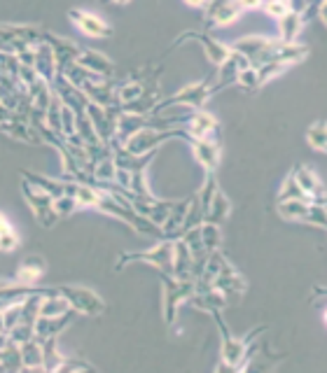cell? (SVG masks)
Returning <instances> with one entry per match:
<instances>
[{
	"label": "cell",
	"instance_id": "f1b7e54d",
	"mask_svg": "<svg viewBox=\"0 0 327 373\" xmlns=\"http://www.w3.org/2000/svg\"><path fill=\"white\" fill-rule=\"evenodd\" d=\"M94 371V367L87 362H82V359H61L54 367V371Z\"/></svg>",
	"mask_w": 327,
	"mask_h": 373
},
{
	"label": "cell",
	"instance_id": "484cf974",
	"mask_svg": "<svg viewBox=\"0 0 327 373\" xmlns=\"http://www.w3.org/2000/svg\"><path fill=\"white\" fill-rule=\"evenodd\" d=\"M262 10H264L266 14H269L271 19L279 21L281 16H285V14H288V12L292 10V7H290L288 0H264V3H262Z\"/></svg>",
	"mask_w": 327,
	"mask_h": 373
},
{
	"label": "cell",
	"instance_id": "7402d4cb",
	"mask_svg": "<svg viewBox=\"0 0 327 373\" xmlns=\"http://www.w3.org/2000/svg\"><path fill=\"white\" fill-rule=\"evenodd\" d=\"M24 180H28L31 184H36L38 189H43L45 194H49L52 199L61 196L68 189V184L63 182H56V180H49V177H43V175H36V173H24Z\"/></svg>",
	"mask_w": 327,
	"mask_h": 373
},
{
	"label": "cell",
	"instance_id": "836d02e7",
	"mask_svg": "<svg viewBox=\"0 0 327 373\" xmlns=\"http://www.w3.org/2000/svg\"><path fill=\"white\" fill-rule=\"evenodd\" d=\"M0 334H5V325H3V310H0Z\"/></svg>",
	"mask_w": 327,
	"mask_h": 373
},
{
	"label": "cell",
	"instance_id": "277c9868",
	"mask_svg": "<svg viewBox=\"0 0 327 373\" xmlns=\"http://www.w3.org/2000/svg\"><path fill=\"white\" fill-rule=\"evenodd\" d=\"M211 80H201V82H194V84H187V87H182L175 96L171 98H166L162 100V103H157L152 112H162V110L166 107H173L175 103H180V105H185L190 110H201L206 105V100L213 96L211 93V84H208Z\"/></svg>",
	"mask_w": 327,
	"mask_h": 373
},
{
	"label": "cell",
	"instance_id": "e0dca14e",
	"mask_svg": "<svg viewBox=\"0 0 327 373\" xmlns=\"http://www.w3.org/2000/svg\"><path fill=\"white\" fill-rule=\"evenodd\" d=\"M47 264L43 257H26L21 261V266L16 268L14 273V283H21V285H36L40 278L45 275Z\"/></svg>",
	"mask_w": 327,
	"mask_h": 373
},
{
	"label": "cell",
	"instance_id": "44dd1931",
	"mask_svg": "<svg viewBox=\"0 0 327 373\" xmlns=\"http://www.w3.org/2000/svg\"><path fill=\"white\" fill-rule=\"evenodd\" d=\"M0 131L7 133V135H12V138L21 140V142H33V145H36V142H40V138H36L28 126L24 124L19 117H14V115L10 117V120L0 122Z\"/></svg>",
	"mask_w": 327,
	"mask_h": 373
},
{
	"label": "cell",
	"instance_id": "5b68a950",
	"mask_svg": "<svg viewBox=\"0 0 327 373\" xmlns=\"http://www.w3.org/2000/svg\"><path fill=\"white\" fill-rule=\"evenodd\" d=\"M56 290H58V294H63L66 299H68L71 308L78 312V315H89V317L103 315L105 303L96 292L87 290V287H73V285L56 287Z\"/></svg>",
	"mask_w": 327,
	"mask_h": 373
},
{
	"label": "cell",
	"instance_id": "83f0119b",
	"mask_svg": "<svg viewBox=\"0 0 327 373\" xmlns=\"http://www.w3.org/2000/svg\"><path fill=\"white\" fill-rule=\"evenodd\" d=\"M19 236L14 233L12 226H7L5 231H0V252H14L19 250Z\"/></svg>",
	"mask_w": 327,
	"mask_h": 373
},
{
	"label": "cell",
	"instance_id": "3957f363",
	"mask_svg": "<svg viewBox=\"0 0 327 373\" xmlns=\"http://www.w3.org/2000/svg\"><path fill=\"white\" fill-rule=\"evenodd\" d=\"M129 261H147V264L157 266L159 270H164V275H171L173 273V241L166 238L162 243H157L152 250H145V252H129V254H122L120 257V264H117V270L122 266H127ZM173 278V275H171Z\"/></svg>",
	"mask_w": 327,
	"mask_h": 373
},
{
	"label": "cell",
	"instance_id": "7a4b0ae2",
	"mask_svg": "<svg viewBox=\"0 0 327 373\" xmlns=\"http://www.w3.org/2000/svg\"><path fill=\"white\" fill-rule=\"evenodd\" d=\"M185 138L190 140V135L185 131H157V129H140L138 131H133L127 140L122 142V147L129 152V154L133 157H140V154H147V152H155L159 142H164V140H169V138Z\"/></svg>",
	"mask_w": 327,
	"mask_h": 373
},
{
	"label": "cell",
	"instance_id": "ffe728a7",
	"mask_svg": "<svg viewBox=\"0 0 327 373\" xmlns=\"http://www.w3.org/2000/svg\"><path fill=\"white\" fill-rule=\"evenodd\" d=\"M301 26H304V16L301 12L290 10L285 16L279 19V33H281V42H295Z\"/></svg>",
	"mask_w": 327,
	"mask_h": 373
},
{
	"label": "cell",
	"instance_id": "d6986e66",
	"mask_svg": "<svg viewBox=\"0 0 327 373\" xmlns=\"http://www.w3.org/2000/svg\"><path fill=\"white\" fill-rule=\"evenodd\" d=\"M229 213H232V203H229V199L224 196V191H222V189H217V191L213 194L211 206H208L206 215H204V222H211V224H222L224 219L229 217Z\"/></svg>",
	"mask_w": 327,
	"mask_h": 373
},
{
	"label": "cell",
	"instance_id": "7c38bea8",
	"mask_svg": "<svg viewBox=\"0 0 327 373\" xmlns=\"http://www.w3.org/2000/svg\"><path fill=\"white\" fill-rule=\"evenodd\" d=\"M75 63L82 65L91 75H96V78H110V75L115 73V63L110 61V58L94 52V49H85V52H80L78 56H75Z\"/></svg>",
	"mask_w": 327,
	"mask_h": 373
},
{
	"label": "cell",
	"instance_id": "2e32d148",
	"mask_svg": "<svg viewBox=\"0 0 327 373\" xmlns=\"http://www.w3.org/2000/svg\"><path fill=\"white\" fill-rule=\"evenodd\" d=\"M187 38L199 40L201 45H204V49H206L208 61L215 63V65H220L222 61H227V56L232 54L229 45H224V42L213 40L211 36H208V33H185V36H182V40H187Z\"/></svg>",
	"mask_w": 327,
	"mask_h": 373
},
{
	"label": "cell",
	"instance_id": "30bf717a",
	"mask_svg": "<svg viewBox=\"0 0 327 373\" xmlns=\"http://www.w3.org/2000/svg\"><path fill=\"white\" fill-rule=\"evenodd\" d=\"M295 184L299 186V191L304 194L306 199H311L316 203H325V189H323V182L313 171H308L306 166H297L295 173L290 175Z\"/></svg>",
	"mask_w": 327,
	"mask_h": 373
},
{
	"label": "cell",
	"instance_id": "1f68e13d",
	"mask_svg": "<svg viewBox=\"0 0 327 373\" xmlns=\"http://www.w3.org/2000/svg\"><path fill=\"white\" fill-rule=\"evenodd\" d=\"M7 226H10V222H7V217H5L3 213H0V231H5Z\"/></svg>",
	"mask_w": 327,
	"mask_h": 373
},
{
	"label": "cell",
	"instance_id": "4316f807",
	"mask_svg": "<svg viewBox=\"0 0 327 373\" xmlns=\"http://www.w3.org/2000/svg\"><path fill=\"white\" fill-rule=\"evenodd\" d=\"M237 84H241V87L248 89V91L259 89V84H257V68L248 65V68H243V70H239L237 73Z\"/></svg>",
	"mask_w": 327,
	"mask_h": 373
},
{
	"label": "cell",
	"instance_id": "5bb4252c",
	"mask_svg": "<svg viewBox=\"0 0 327 373\" xmlns=\"http://www.w3.org/2000/svg\"><path fill=\"white\" fill-rule=\"evenodd\" d=\"M192 149H194V157L201 166L206 168V173H215L217 164H220V142H213V140H187Z\"/></svg>",
	"mask_w": 327,
	"mask_h": 373
},
{
	"label": "cell",
	"instance_id": "4fadbf2b",
	"mask_svg": "<svg viewBox=\"0 0 327 373\" xmlns=\"http://www.w3.org/2000/svg\"><path fill=\"white\" fill-rule=\"evenodd\" d=\"M33 73L47 84L56 78V56L47 42H40L38 49L33 52Z\"/></svg>",
	"mask_w": 327,
	"mask_h": 373
},
{
	"label": "cell",
	"instance_id": "8992f818",
	"mask_svg": "<svg viewBox=\"0 0 327 373\" xmlns=\"http://www.w3.org/2000/svg\"><path fill=\"white\" fill-rule=\"evenodd\" d=\"M194 294V285L192 280H173L171 275H164V320L166 325H171L175 320L178 306L185 299Z\"/></svg>",
	"mask_w": 327,
	"mask_h": 373
},
{
	"label": "cell",
	"instance_id": "52a82bcc",
	"mask_svg": "<svg viewBox=\"0 0 327 373\" xmlns=\"http://www.w3.org/2000/svg\"><path fill=\"white\" fill-rule=\"evenodd\" d=\"M21 191H24V196H26L28 206H31L33 215H36L38 222L43 226H52L58 219L56 213H54V208H52V196L45 194L43 189H38V186L31 184L28 180L21 182Z\"/></svg>",
	"mask_w": 327,
	"mask_h": 373
},
{
	"label": "cell",
	"instance_id": "8fae6325",
	"mask_svg": "<svg viewBox=\"0 0 327 373\" xmlns=\"http://www.w3.org/2000/svg\"><path fill=\"white\" fill-rule=\"evenodd\" d=\"M75 317H78V312L75 310H68L66 315H58V317H40L38 315L36 322H33V338L45 341V338H49V336H58Z\"/></svg>",
	"mask_w": 327,
	"mask_h": 373
},
{
	"label": "cell",
	"instance_id": "f546056e",
	"mask_svg": "<svg viewBox=\"0 0 327 373\" xmlns=\"http://www.w3.org/2000/svg\"><path fill=\"white\" fill-rule=\"evenodd\" d=\"M237 3H239V7H241V10L246 12V10H259V7H262V3H264V0H237Z\"/></svg>",
	"mask_w": 327,
	"mask_h": 373
},
{
	"label": "cell",
	"instance_id": "6da1fadb",
	"mask_svg": "<svg viewBox=\"0 0 327 373\" xmlns=\"http://www.w3.org/2000/svg\"><path fill=\"white\" fill-rule=\"evenodd\" d=\"M208 312H211V315L215 317V322L220 325V332H222V347H220L222 362H220V367H217V371H237L241 359H243V354H246V350H248V345L255 341V336L264 334L266 327L255 329V332H250L246 338H237V336H232L227 332V325H224V322L220 320V308H211Z\"/></svg>",
	"mask_w": 327,
	"mask_h": 373
},
{
	"label": "cell",
	"instance_id": "ba28073f",
	"mask_svg": "<svg viewBox=\"0 0 327 373\" xmlns=\"http://www.w3.org/2000/svg\"><path fill=\"white\" fill-rule=\"evenodd\" d=\"M71 21L78 26L80 33H85L87 38H110L113 26L105 19H100L98 14L87 12V10H71L68 12Z\"/></svg>",
	"mask_w": 327,
	"mask_h": 373
},
{
	"label": "cell",
	"instance_id": "9a60e30c",
	"mask_svg": "<svg viewBox=\"0 0 327 373\" xmlns=\"http://www.w3.org/2000/svg\"><path fill=\"white\" fill-rule=\"evenodd\" d=\"M316 201H308V199H285L279 201V215L288 222H308V215H311V208H313Z\"/></svg>",
	"mask_w": 327,
	"mask_h": 373
},
{
	"label": "cell",
	"instance_id": "4dcf8cb0",
	"mask_svg": "<svg viewBox=\"0 0 327 373\" xmlns=\"http://www.w3.org/2000/svg\"><path fill=\"white\" fill-rule=\"evenodd\" d=\"M185 3H187L190 7H197V10H206L211 0H185Z\"/></svg>",
	"mask_w": 327,
	"mask_h": 373
},
{
	"label": "cell",
	"instance_id": "d6a6232c",
	"mask_svg": "<svg viewBox=\"0 0 327 373\" xmlns=\"http://www.w3.org/2000/svg\"><path fill=\"white\" fill-rule=\"evenodd\" d=\"M103 3H115V5H127L131 0H103Z\"/></svg>",
	"mask_w": 327,
	"mask_h": 373
},
{
	"label": "cell",
	"instance_id": "603a6c76",
	"mask_svg": "<svg viewBox=\"0 0 327 373\" xmlns=\"http://www.w3.org/2000/svg\"><path fill=\"white\" fill-rule=\"evenodd\" d=\"M199 238H201V245H204L206 252L217 250V248H220V243H222L220 226L211 224V222H201L199 224Z\"/></svg>",
	"mask_w": 327,
	"mask_h": 373
},
{
	"label": "cell",
	"instance_id": "ac0fdd59",
	"mask_svg": "<svg viewBox=\"0 0 327 373\" xmlns=\"http://www.w3.org/2000/svg\"><path fill=\"white\" fill-rule=\"evenodd\" d=\"M19 357L24 369H43L45 357H43V343L38 338H28L26 343L19 345Z\"/></svg>",
	"mask_w": 327,
	"mask_h": 373
},
{
	"label": "cell",
	"instance_id": "9c48e42d",
	"mask_svg": "<svg viewBox=\"0 0 327 373\" xmlns=\"http://www.w3.org/2000/svg\"><path fill=\"white\" fill-rule=\"evenodd\" d=\"M243 10L239 7L237 0H211L206 7V26H227V23L237 21Z\"/></svg>",
	"mask_w": 327,
	"mask_h": 373
},
{
	"label": "cell",
	"instance_id": "d4e9b609",
	"mask_svg": "<svg viewBox=\"0 0 327 373\" xmlns=\"http://www.w3.org/2000/svg\"><path fill=\"white\" fill-rule=\"evenodd\" d=\"M52 208H54L56 217L61 219V217L73 215L75 210H78V201H75V199L71 196V194H61V196L52 199Z\"/></svg>",
	"mask_w": 327,
	"mask_h": 373
},
{
	"label": "cell",
	"instance_id": "cb8c5ba5",
	"mask_svg": "<svg viewBox=\"0 0 327 373\" xmlns=\"http://www.w3.org/2000/svg\"><path fill=\"white\" fill-rule=\"evenodd\" d=\"M327 126L323 120H318L313 126H308V131H306V142L311 145L316 152H325L327 147Z\"/></svg>",
	"mask_w": 327,
	"mask_h": 373
}]
</instances>
